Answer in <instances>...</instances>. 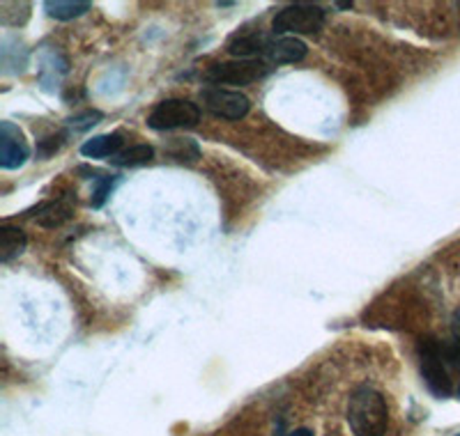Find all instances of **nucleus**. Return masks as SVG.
Masks as SVG:
<instances>
[{
	"label": "nucleus",
	"instance_id": "20e7f679",
	"mask_svg": "<svg viewBox=\"0 0 460 436\" xmlns=\"http://www.w3.org/2000/svg\"><path fill=\"white\" fill-rule=\"evenodd\" d=\"M324 26V12L318 5H288L274 16L272 28L277 35H311Z\"/></svg>",
	"mask_w": 460,
	"mask_h": 436
},
{
	"label": "nucleus",
	"instance_id": "7ed1b4c3",
	"mask_svg": "<svg viewBox=\"0 0 460 436\" xmlns=\"http://www.w3.org/2000/svg\"><path fill=\"white\" fill-rule=\"evenodd\" d=\"M200 120L199 104L189 99H166L162 104L152 109L147 115V126L155 131L184 129V126H196Z\"/></svg>",
	"mask_w": 460,
	"mask_h": 436
},
{
	"label": "nucleus",
	"instance_id": "ddd939ff",
	"mask_svg": "<svg viewBox=\"0 0 460 436\" xmlns=\"http://www.w3.org/2000/svg\"><path fill=\"white\" fill-rule=\"evenodd\" d=\"M152 159H155V150H152L150 145H134L115 156L113 163L120 168H138L150 163Z\"/></svg>",
	"mask_w": 460,
	"mask_h": 436
},
{
	"label": "nucleus",
	"instance_id": "1a4fd4ad",
	"mask_svg": "<svg viewBox=\"0 0 460 436\" xmlns=\"http://www.w3.org/2000/svg\"><path fill=\"white\" fill-rule=\"evenodd\" d=\"M122 134H104V135H94L90 141H85L81 145V154L88 156V159H115L122 150Z\"/></svg>",
	"mask_w": 460,
	"mask_h": 436
},
{
	"label": "nucleus",
	"instance_id": "4468645a",
	"mask_svg": "<svg viewBox=\"0 0 460 436\" xmlns=\"http://www.w3.org/2000/svg\"><path fill=\"white\" fill-rule=\"evenodd\" d=\"M111 187H113V177H100L97 179V188L93 193V207L100 209L106 203V197L111 196Z\"/></svg>",
	"mask_w": 460,
	"mask_h": 436
},
{
	"label": "nucleus",
	"instance_id": "f257e3e1",
	"mask_svg": "<svg viewBox=\"0 0 460 436\" xmlns=\"http://www.w3.org/2000/svg\"><path fill=\"white\" fill-rule=\"evenodd\" d=\"M348 425L355 436H385L389 427L387 400L376 388L361 386L348 402Z\"/></svg>",
	"mask_w": 460,
	"mask_h": 436
},
{
	"label": "nucleus",
	"instance_id": "423d86ee",
	"mask_svg": "<svg viewBox=\"0 0 460 436\" xmlns=\"http://www.w3.org/2000/svg\"><path fill=\"white\" fill-rule=\"evenodd\" d=\"M203 104L215 118H224V120H242L252 104L249 97L237 90H226V88H208L203 92Z\"/></svg>",
	"mask_w": 460,
	"mask_h": 436
},
{
	"label": "nucleus",
	"instance_id": "a211bd4d",
	"mask_svg": "<svg viewBox=\"0 0 460 436\" xmlns=\"http://www.w3.org/2000/svg\"><path fill=\"white\" fill-rule=\"evenodd\" d=\"M458 400H460V388H458Z\"/></svg>",
	"mask_w": 460,
	"mask_h": 436
},
{
	"label": "nucleus",
	"instance_id": "6e6552de",
	"mask_svg": "<svg viewBox=\"0 0 460 436\" xmlns=\"http://www.w3.org/2000/svg\"><path fill=\"white\" fill-rule=\"evenodd\" d=\"M306 56V44L297 37H277V39H267V47L262 57L270 65H290L299 63Z\"/></svg>",
	"mask_w": 460,
	"mask_h": 436
},
{
	"label": "nucleus",
	"instance_id": "6ab92c4d",
	"mask_svg": "<svg viewBox=\"0 0 460 436\" xmlns=\"http://www.w3.org/2000/svg\"><path fill=\"white\" fill-rule=\"evenodd\" d=\"M456 436H460V432H458V434H456Z\"/></svg>",
	"mask_w": 460,
	"mask_h": 436
},
{
	"label": "nucleus",
	"instance_id": "9d476101",
	"mask_svg": "<svg viewBox=\"0 0 460 436\" xmlns=\"http://www.w3.org/2000/svg\"><path fill=\"white\" fill-rule=\"evenodd\" d=\"M26 234L14 225H3L0 228V262H10L26 250Z\"/></svg>",
	"mask_w": 460,
	"mask_h": 436
},
{
	"label": "nucleus",
	"instance_id": "dca6fc26",
	"mask_svg": "<svg viewBox=\"0 0 460 436\" xmlns=\"http://www.w3.org/2000/svg\"><path fill=\"white\" fill-rule=\"evenodd\" d=\"M60 145H63V135H56V138H44L42 143H40V147H37V154L40 156H51L53 152L60 150Z\"/></svg>",
	"mask_w": 460,
	"mask_h": 436
},
{
	"label": "nucleus",
	"instance_id": "f03ea898",
	"mask_svg": "<svg viewBox=\"0 0 460 436\" xmlns=\"http://www.w3.org/2000/svg\"><path fill=\"white\" fill-rule=\"evenodd\" d=\"M419 365H421V377L430 393L439 400L451 395V377L445 363V349L435 338H424L419 344Z\"/></svg>",
	"mask_w": 460,
	"mask_h": 436
},
{
	"label": "nucleus",
	"instance_id": "f8f14e48",
	"mask_svg": "<svg viewBox=\"0 0 460 436\" xmlns=\"http://www.w3.org/2000/svg\"><path fill=\"white\" fill-rule=\"evenodd\" d=\"M69 218H72V205H69L67 197H63V200H56V203H49L47 207H42V214H40L37 221L44 228H58Z\"/></svg>",
	"mask_w": 460,
	"mask_h": 436
},
{
	"label": "nucleus",
	"instance_id": "2eb2a0df",
	"mask_svg": "<svg viewBox=\"0 0 460 436\" xmlns=\"http://www.w3.org/2000/svg\"><path fill=\"white\" fill-rule=\"evenodd\" d=\"M451 338H454V343H451L449 356L451 361L460 365V310H456L454 319H451Z\"/></svg>",
	"mask_w": 460,
	"mask_h": 436
},
{
	"label": "nucleus",
	"instance_id": "f3484780",
	"mask_svg": "<svg viewBox=\"0 0 460 436\" xmlns=\"http://www.w3.org/2000/svg\"><path fill=\"white\" fill-rule=\"evenodd\" d=\"M286 436H314V432H311V430H295V432H290V434H286Z\"/></svg>",
	"mask_w": 460,
	"mask_h": 436
},
{
	"label": "nucleus",
	"instance_id": "0eeeda50",
	"mask_svg": "<svg viewBox=\"0 0 460 436\" xmlns=\"http://www.w3.org/2000/svg\"><path fill=\"white\" fill-rule=\"evenodd\" d=\"M28 154L31 150L22 129L12 122H0V166L5 170L22 168L28 161Z\"/></svg>",
	"mask_w": 460,
	"mask_h": 436
},
{
	"label": "nucleus",
	"instance_id": "9b49d317",
	"mask_svg": "<svg viewBox=\"0 0 460 436\" xmlns=\"http://www.w3.org/2000/svg\"><path fill=\"white\" fill-rule=\"evenodd\" d=\"M44 10L58 22H72V19H79L90 10V3H85V0L84 3L81 0H49V3H44Z\"/></svg>",
	"mask_w": 460,
	"mask_h": 436
},
{
	"label": "nucleus",
	"instance_id": "39448f33",
	"mask_svg": "<svg viewBox=\"0 0 460 436\" xmlns=\"http://www.w3.org/2000/svg\"><path fill=\"white\" fill-rule=\"evenodd\" d=\"M265 60L249 57V60H230V63H217L205 72V78L215 85H249L261 81L267 74Z\"/></svg>",
	"mask_w": 460,
	"mask_h": 436
}]
</instances>
